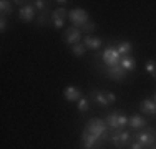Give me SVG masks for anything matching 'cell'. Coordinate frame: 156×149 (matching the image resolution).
Returning a JSON list of instances; mask_svg holds the SVG:
<instances>
[{
    "mask_svg": "<svg viewBox=\"0 0 156 149\" xmlns=\"http://www.w3.org/2000/svg\"><path fill=\"white\" fill-rule=\"evenodd\" d=\"M135 141L141 143L144 147L151 146V144L154 143V133H153V129H146V131H141L138 134H135Z\"/></svg>",
    "mask_w": 156,
    "mask_h": 149,
    "instance_id": "obj_8",
    "label": "cell"
},
{
    "mask_svg": "<svg viewBox=\"0 0 156 149\" xmlns=\"http://www.w3.org/2000/svg\"><path fill=\"white\" fill-rule=\"evenodd\" d=\"M144 146L141 143H138V141H133L131 144H129V149H143Z\"/></svg>",
    "mask_w": 156,
    "mask_h": 149,
    "instance_id": "obj_26",
    "label": "cell"
},
{
    "mask_svg": "<svg viewBox=\"0 0 156 149\" xmlns=\"http://www.w3.org/2000/svg\"><path fill=\"white\" fill-rule=\"evenodd\" d=\"M129 126H131L133 129H141L146 126V119H144L141 114H133L131 118H129Z\"/></svg>",
    "mask_w": 156,
    "mask_h": 149,
    "instance_id": "obj_15",
    "label": "cell"
},
{
    "mask_svg": "<svg viewBox=\"0 0 156 149\" xmlns=\"http://www.w3.org/2000/svg\"><path fill=\"white\" fill-rule=\"evenodd\" d=\"M0 12H2L3 17H5V15H12V12H13V5H12V2L2 0V2H0Z\"/></svg>",
    "mask_w": 156,
    "mask_h": 149,
    "instance_id": "obj_19",
    "label": "cell"
},
{
    "mask_svg": "<svg viewBox=\"0 0 156 149\" xmlns=\"http://www.w3.org/2000/svg\"><path fill=\"white\" fill-rule=\"evenodd\" d=\"M33 7L37 10H45V2L43 0H37V2H33Z\"/></svg>",
    "mask_w": 156,
    "mask_h": 149,
    "instance_id": "obj_25",
    "label": "cell"
},
{
    "mask_svg": "<svg viewBox=\"0 0 156 149\" xmlns=\"http://www.w3.org/2000/svg\"><path fill=\"white\" fill-rule=\"evenodd\" d=\"M68 18L73 23V27L78 28V30H81V27H83L87 22H90V17H88L87 10H83V9H73L72 12L68 13Z\"/></svg>",
    "mask_w": 156,
    "mask_h": 149,
    "instance_id": "obj_2",
    "label": "cell"
},
{
    "mask_svg": "<svg viewBox=\"0 0 156 149\" xmlns=\"http://www.w3.org/2000/svg\"><path fill=\"white\" fill-rule=\"evenodd\" d=\"M95 28H96V23L93 20H90V22H87V23L83 25V27H81V30H83V32H87V33H91V32H95ZM80 30V32H81Z\"/></svg>",
    "mask_w": 156,
    "mask_h": 149,
    "instance_id": "obj_24",
    "label": "cell"
},
{
    "mask_svg": "<svg viewBox=\"0 0 156 149\" xmlns=\"http://www.w3.org/2000/svg\"><path fill=\"white\" fill-rule=\"evenodd\" d=\"M85 129H87L90 134H95V136L101 137V139H106L108 137V124L105 123V119H100V118H93L90 119V121L87 123V126H85Z\"/></svg>",
    "mask_w": 156,
    "mask_h": 149,
    "instance_id": "obj_1",
    "label": "cell"
},
{
    "mask_svg": "<svg viewBox=\"0 0 156 149\" xmlns=\"http://www.w3.org/2000/svg\"><path fill=\"white\" fill-rule=\"evenodd\" d=\"M80 40H81V32H80L78 28H75V27L66 28L65 33H63V42L68 43L70 47H73V45L80 43Z\"/></svg>",
    "mask_w": 156,
    "mask_h": 149,
    "instance_id": "obj_5",
    "label": "cell"
},
{
    "mask_svg": "<svg viewBox=\"0 0 156 149\" xmlns=\"http://www.w3.org/2000/svg\"><path fill=\"white\" fill-rule=\"evenodd\" d=\"M0 30H2V32L7 30V18L5 17H2V20H0Z\"/></svg>",
    "mask_w": 156,
    "mask_h": 149,
    "instance_id": "obj_27",
    "label": "cell"
},
{
    "mask_svg": "<svg viewBox=\"0 0 156 149\" xmlns=\"http://www.w3.org/2000/svg\"><path fill=\"white\" fill-rule=\"evenodd\" d=\"M118 114H120V113L113 111V113H110L108 116L105 118V123L108 124L110 129H120V128H118Z\"/></svg>",
    "mask_w": 156,
    "mask_h": 149,
    "instance_id": "obj_18",
    "label": "cell"
},
{
    "mask_svg": "<svg viewBox=\"0 0 156 149\" xmlns=\"http://www.w3.org/2000/svg\"><path fill=\"white\" fill-rule=\"evenodd\" d=\"M153 76H154V78H156V73H154V74H153Z\"/></svg>",
    "mask_w": 156,
    "mask_h": 149,
    "instance_id": "obj_29",
    "label": "cell"
},
{
    "mask_svg": "<svg viewBox=\"0 0 156 149\" xmlns=\"http://www.w3.org/2000/svg\"><path fill=\"white\" fill-rule=\"evenodd\" d=\"M18 15H20L22 22H32L33 17H35V7L33 5H22Z\"/></svg>",
    "mask_w": 156,
    "mask_h": 149,
    "instance_id": "obj_10",
    "label": "cell"
},
{
    "mask_svg": "<svg viewBox=\"0 0 156 149\" xmlns=\"http://www.w3.org/2000/svg\"><path fill=\"white\" fill-rule=\"evenodd\" d=\"M126 73H128V71H125V70L121 68L120 65H118V66H111V68H108V76L111 78V80H116V81L125 80Z\"/></svg>",
    "mask_w": 156,
    "mask_h": 149,
    "instance_id": "obj_12",
    "label": "cell"
},
{
    "mask_svg": "<svg viewBox=\"0 0 156 149\" xmlns=\"http://www.w3.org/2000/svg\"><path fill=\"white\" fill-rule=\"evenodd\" d=\"M88 108H90V101H88L87 98H81L80 101H78V109H80V113L88 111Z\"/></svg>",
    "mask_w": 156,
    "mask_h": 149,
    "instance_id": "obj_22",
    "label": "cell"
},
{
    "mask_svg": "<svg viewBox=\"0 0 156 149\" xmlns=\"http://www.w3.org/2000/svg\"><path fill=\"white\" fill-rule=\"evenodd\" d=\"M120 66L125 70V71H133V70L136 68V60L133 58L131 55H128V57H121Z\"/></svg>",
    "mask_w": 156,
    "mask_h": 149,
    "instance_id": "obj_14",
    "label": "cell"
},
{
    "mask_svg": "<svg viewBox=\"0 0 156 149\" xmlns=\"http://www.w3.org/2000/svg\"><path fill=\"white\" fill-rule=\"evenodd\" d=\"M126 124H129V118L126 116V114H118V128L120 129H123Z\"/></svg>",
    "mask_w": 156,
    "mask_h": 149,
    "instance_id": "obj_21",
    "label": "cell"
},
{
    "mask_svg": "<svg viewBox=\"0 0 156 149\" xmlns=\"http://www.w3.org/2000/svg\"><path fill=\"white\" fill-rule=\"evenodd\" d=\"M118 53H120V57H128V55H131V50H133V45L129 42H120L116 47Z\"/></svg>",
    "mask_w": 156,
    "mask_h": 149,
    "instance_id": "obj_17",
    "label": "cell"
},
{
    "mask_svg": "<svg viewBox=\"0 0 156 149\" xmlns=\"http://www.w3.org/2000/svg\"><path fill=\"white\" fill-rule=\"evenodd\" d=\"M50 20H51V23H53L55 28H62L63 25H65V20H66V10L63 9V7L53 10V12H51Z\"/></svg>",
    "mask_w": 156,
    "mask_h": 149,
    "instance_id": "obj_7",
    "label": "cell"
},
{
    "mask_svg": "<svg viewBox=\"0 0 156 149\" xmlns=\"http://www.w3.org/2000/svg\"><path fill=\"white\" fill-rule=\"evenodd\" d=\"M63 98H65L66 101L73 103V101H80L83 96H81V91L76 86H66L63 89Z\"/></svg>",
    "mask_w": 156,
    "mask_h": 149,
    "instance_id": "obj_9",
    "label": "cell"
},
{
    "mask_svg": "<svg viewBox=\"0 0 156 149\" xmlns=\"http://www.w3.org/2000/svg\"><path fill=\"white\" fill-rule=\"evenodd\" d=\"M83 43H85V47L87 48H91V50H96V48H100L101 47V40L98 38V36H91V35H87L85 36V40H83Z\"/></svg>",
    "mask_w": 156,
    "mask_h": 149,
    "instance_id": "obj_16",
    "label": "cell"
},
{
    "mask_svg": "<svg viewBox=\"0 0 156 149\" xmlns=\"http://www.w3.org/2000/svg\"><path fill=\"white\" fill-rule=\"evenodd\" d=\"M129 137H131V134L128 131H121V129H113V134H111V141L118 149H123L129 141Z\"/></svg>",
    "mask_w": 156,
    "mask_h": 149,
    "instance_id": "obj_4",
    "label": "cell"
},
{
    "mask_svg": "<svg viewBox=\"0 0 156 149\" xmlns=\"http://www.w3.org/2000/svg\"><path fill=\"white\" fill-rule=\"evenodd\" d=\"M144 70H146L150 74H154L156 73V61H153V60H148L146 65H144Z\"/></svg>",
    "mask_w": 156,
    "mask_h": 149,
    "instance_id": "obj_23",
    "label": "cell"
},
{
    "mask_svg": "<svg viewBox=\"0 0 156 149\" xmlns=\"http://www.w3.org/2000/svg\"><path fill=\"white\" fill-rule=\"evenodd\" d=\"M140 108L144 114H150V116H154L156 114V103L153 99H143L140 103Z\"/></svg>",
    "mask_w": 156,
    "mask_h": 149,
    "instance_id": "obj_11",
    "label": "cell"
},
{
    "mask_svg": "<svg viewBox=\"0 0 156 149\" xmlns=\"http://www.w3.org/2000/svg\"><path fill=\"white\" fill-rule=\"evenodd\" d=\"M153 101L156 103V93H154V96H153Z\"/></svg>",
    "mask_w": 156,
    "mask_h": 149,
    "instance_id": "obj_28",
    "label": "cell"
},
{
    "mask_svg": "<svg viewBox=\"0 0 156 149\" xmlns=\"http://www.w3.org/2000/svg\"><path fill=\"white\" fill-rule=\"evenodd\" d=\"M120 53H118V50L116 48H113V47H108L105 51H103V61L106 63V66L108 68H111V66H118L120 65Z\"/></svg>",
    "mask_w": 156,
    "mask_h": 149,
    "instance_id": "obj_3",
    "label": "cell"
},
{
    "mask_svg": "<svg viewBox=\"0 0 156 149\" xmlns=\"http://www.w3.org/2000/svg\"><path fill=\"white\" fill-rule=\"evenodd\" d=\"M72 51L75 57H83L85 51H87V47H85V43H76L72 47Z\"/></svg>",
    "mask_w": 156,
    "mask_h": 149,
    "instance_id": "obj_20",
    "label": "cell"
},
{
    "mask_svg": "<svg viewBox=\"0 0 156 149\" xmlns=\"http://www.w3.org/2000/svg\"><path fill=\"white\" fill-rule=\"evenodd\" d=\"M91 98H93L100 106H108V104H111L108 96H106V91H96V89H93V91H91Z\"/></svg>",
    "mask_w": 156,
    "mask_h": 149,
    "instance_id": "obj_13",
    "label": "cell"
},
{
    "mask_svg": "<svg viewBox=\"0 0 156 149\" xmlns=\"http://www.w3.org/2000/svg\"><path fill=\"white\" fill-rule=\"evenodd\" d=\"M100 141H103L101 137L90 134L87 129H83V134H81V146H83V149H95Z\"/></svg>",
    "mask_w": 156,
    "mask_h": 149,
    "instance_id": "obj_6",
    "label": "cell"
}]
</instances>
